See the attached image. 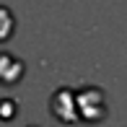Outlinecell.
Returning <instances> with one entry per match:
<instances>
[{
  "label": "cell",
  "mask_w": 127,
  "mask_h": 127,
  "mask_svg": "<svg viewBox=\"0 0 127 127\" xmlns=\"http://www.w3.org/2000/svg\"><path fill=\"white\" fill-rule=\"evenodd\" d=\"M24 60L10 52H0V86H16L24 78Z\"/></svg>",
  "instance_id": "cell-3"
},
{
  "label": "cell",
  "mask_w": 127,
  "mask_h": 127,
  "mask_svg": "<svg viewBox=\"0 0 127 127\" xmlns=\"http://www.w3.org/2000/svg\"><path fill=\"white\" fill-rule=\"evenodd\" d=\"M13 31H16V18H13V13H10L5 5H0V44L8 42V39L13 36Z\"/></svg>",
  "instance_id": "cell-4"
},
{
  "label": "cell",
  "mask_w": 127,
  "mask_h": 127,
  "mask_svg": "<svg viewBox=\"0 0 127 127\" xmlns=\"http://www.w3.org/2000/svg\"><path fill=\"white\" fill-rule=\"evenodd\" d=\"M49 109L55 114V119H60L62 125L78 122V106H75V91L70 88H57L49 99Z\"/></svg>",
  "instance_id": "cell-2"
},
{
  "label": "cell",
  "mask_w": 127,
  "mask_h": 127,
  "mask_svg": "<svg viewBox=\"0 0 127 127\" xmlns=\"http://www.w3.org/2000/svg\"><path fill=\"white\" fill-rule=\"evenodd\" d=\"M75 106H78V119L83 122H101L106 117V96L99 86H83L75 91Z\"/></svg>",
  "instance_id": "cell-1"
},
{
  "label": "cell",
  "mask_w": 127,
  "mask_h": 127,
  "mask_svg": "<svg viewBox=\"0 0 127 127\" xmlns=\"http://www.w3.org/2000/svg\"><path fill=\"white\" fill-rule=\"evenodd\" d=\"M16 109H18V104H16L13 99H3L0 101V119H13Z\"/></svg>",
  "instance_id": "cell-5"
}]
</instances>
